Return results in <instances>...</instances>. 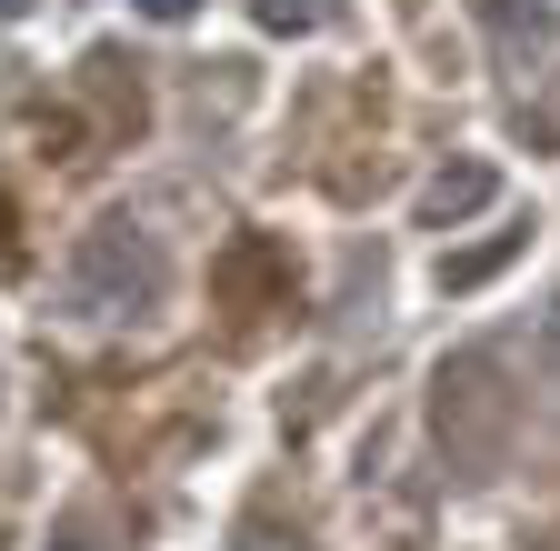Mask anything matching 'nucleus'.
I'll list each match as a JSON object with an SVG mask.
<instances>
[{
  "instance_id": "3",
  "label": "nucleus",
  "mask_w": 560,
  "mask_h": 551,
  "mask_svg": "<svg viewBox=\"0 0 560 551\" xmlns=\"http://www.w3.org/2000/svg\"><path fill=\"white\" fill-rule=\"evenodd\" d=\"M231 551H301V541H270V531H241Z\"/></svg>"
},
{
  "instance_id": "1",
  "label": "nucleus",
  "mask_w": 560,
  "mask_h": 551,
  "mask_svg": "<svg viewBox=\"0 0 560 551\" xmlns=\"http://www.w3.org/2000/svg\"><path fill=\"white\" fill-rule=\"evenodd\" d=\"M480 200H490V171H441L420 211H431V221H460V211H480Z\"/></svg>"
},
{
  "instance_id": "2",
  "label": "nucleus",
  "mask_w": 560,
  "mask_h": 551,
  "mask_svg": "<svg viewBox=\"0 0 560 551\" xmlns=\"http://www.w3.org/2000/svg\"><path fill=\"white\" fill-rule=\"evenodd\" d=\"M140 11H151V21H190V11H200V0H140Z\"/></svg>"
},
{
  "instance_id": "4",
  "label": "nucleus",
  "mask_w": 560,
  "mask_h": 551,
  "mask_svg": "<svg viewBox=\"0 0 560 551\" xmlns=\"http://www.w3.org/2000/svg\"><path fill=\"white\" fill-rule=\"evenodd\" d=\"M50 551H91V541H81V531H60V541H50Z\"/></svg>"
},
{
  "instance_id": "5",
  "label": "nucleus",
  "mask_w": 560,
  "mask_h": 551,
  "mask_svg": "<svg viewBox=\"0 0 560 551\" xmlns=\"http://www.w3.org/2000/svg\"><path fill=\"white\" fill-rule=\"evenodd\" d=\"M21 11H31V0H0V21H21Z\"/></svg>"
}]
</instances>
